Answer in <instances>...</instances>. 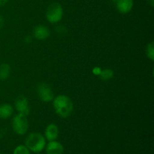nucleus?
<instances>
[{
	"label": "nucleus",
	"instance_id": "f257e3e1",
	"mask_svg": "<svg viewBox=\"0 0 154 154\" xmlns=\"http://www.w3.org/2000/svg\"><path fill=\"white\" fill-rule=\"evenodd\" d=\"M53 105L57 115L63 118H67L73 112V102L66 95H59L54 98L53 99Z\"/></svg>",
	"mask_w": 154,
	"mask_h": 154
},
{
	"label": "nucleus",
	"instance_id": "f03ea898",
	"mask_svg": "<svg viewBox=\"0 0 154 154\" xmlns=\"http://www.w3.org/2000/svg\"><path fill=\"white\" fill-rule=\"evenodd\" d=\"M25 145L30 151L38 153L45 149L46 138L42 134L38 132H32L26 138Z\"/></svg>",
	"mask_w": 154,
	"mask_h": 154
},
{
	"label": "nucleus",
	"instance_id": "7ed1b4c3",
	"mask_svg": "<svg viewBox=\"0 0 154 154\" xmlns=\"http://www.w3.org/2000/svg\"><path fill=\"white\" fill-rule=\"evenodd\" d=\"M63 17V8L58 2H53L48 7L46 11V18L51 23H58Z\"/></svg>",
	"mask_w": 154,
	"mask_h": 154
},
{
	"label": "nucleus",
	"instance_id": "20e7f679",
	"mask_svg": "<svg viewBox=\"0 0 154 154\" xmlns=\"http://www.w3.org/2000/svg\"><path fill=\"white\" fill-rule=\"evenodd\" d=\"M12 129L17 135H25L29 129V121L26 115L20 113L16 114L12 120Z\"/></svg>",
	"mask_w": 154,
	"mask_h": 154
},
{
	"label": "nucleus",
	"instance_id": "39448f33",
	"mask_svg": "<svg viewBox=\"0 0 154 154\" xmlns=\"http://www.w3.org/2000/svg\"><path fill=\"white\" fill-rule=\"evenodd\" d=\"M38 96L44 102H50L54 99V94L51 87L46 83H41L37 87Z\"/></svg>",
	"mask_w": 154,
	"mask_h": 154
},
{
	"label": "nucleus",
	"instance_id": "423d86ee",
	"mask_svg": "<svg viewBox=\"0 0 154 154\" xmlns=\"http://www.w3.org/2000/svg\"><path fill=\"white\" fill-rule=\"evenodd\" d=\"M14 106L20 114L28 115L29 114V106L28 99L23 96H19L15 99Z\"/></svg>",
	"mask_w": 154,
	"mask_h": 154
},
{
	"label": "nucleus",
	"instance_id": "0eeeda50",
	"mask_svg": "<svg viewBox=\"0 0 154 154\" xmlns=\"http://www.w3.org/2000/svg\"><path fill=\"white\" fill-rule=\"evenodd\" d=\"M47 154H63L64 147L59 141H49L45 147Z\"/></svg>",
	"mask_w": 154,
	"mask_h": 154
},
{
	"label": "nucleus",
	"instance_id": "6e6552de",
	"mask_svg": "<svg viewBox=\"0 0 154 154\" xmlns=\"http://www.w3.org/2000/svg\"><path fill=\"white\" fill-rule=\"evenodd\" d=\"M33 35L37 40L43 41L50 36V30L47 26L43 25L36 26L33 29Z\"/></svg>",
	"mask_w": 154,
	"mask_h": 154
},
{
	"label": "nucleus",
	"instance_id": "1a4fd4ad",
	"mask_svg": "<svg viewBox=\"0 0 154 154\" xmlns=\"http://www.w3.org/2000/svg\"><path fill=\"white\" fill-rule=\"evenodd\" d=\"M134 5L133 0H118L116 2V7L120 13L126 14L132 11Z\"/></svg>",
	"mask_w": 154,
	"mask_h": 154
},
{
	"label": "nucleus",
	"instance_id": "9d476101",
	"mask_svg": "<svg viewBox=\"0 0 154 154\" xmlns=\"http://www.w3.org/2000/svg\"><path fill=\"white\" fill-rule=\"evenodd\" d=\"M59 136V128L54 123L48 125L45 131V137L48 141H55Z\"/></svg>",
	"mask_w": 154,
	"mask_h": 154
},
{
	"label": "nucleus",
	"instance_id": "9b49d317",
	"mask_svg": "<svg viewBox=\"0 0 154 154\" xmlns=\"http://www.w3.org/2000/svg\"><path fill=\"white\" fill-rule=\"evenodd\" d=\"M14 108L11 105L7 103L0 105V119L6 120L13 114Z\"/></svg>",
	"mask_w": 154,
	"mask_h": 154
},
{
	"label": "nucleus",
	"instance_id": "f8f14e48",
	"mask_svg": "<svg viewBox=\"0 0 154 154\" xmlns=\"http://www.w3.org/2000/svg\"><path fill=\"white\" fill-rule=\"evenodd\" d=\"M11 75V67L8 63L0 64V80L5 81L8 79Z\"/></svg>",
	"mask_w": 154,
	"mask_h": 154
},
{
	"label": "nucleus",
	"instance_id": "ddd939ff",
	"mask_svg": "<svg viewBox=\"0 0 154 154\" xmlns=\"http://www.w3.org/2000/svg\"><path fill=\"white\" fill-rule=\"evenodd\" d=\"M114 71L112 69H104V70H102L100 75H99V77L103 81H108V80L111 79V78H114Z\"/></svg>",
	"mask_w": 154,
	"mask_h": 154
},
{
	"label": "nucleus",
	"instance_id": "4468645a",
	"mask_svg": "<svg viewBox=\"0 0 154 154\" xmlns=\"http://www.w3.org/2000/svg\"><path fill=\"white\" fill-rule=\"evenodd\" d=\"M146 55L151 61L154 60V42H151L146 47Z\"/></svg>",
	"mask_w": 154,
	"mask_h": 154
},
{
	"label": "nucleus",
	"instance_id": "2eb2a0df",
	"mask_svg": "<svg viewBox=\"0 0 154 154\" xmlns=\"http://www.w3.org/2000/svg\"><path fill=\"white\" fill-rule=\"evenodd\" d=\"M13 154H31V153L26 145H18L14 150Z\"/></svg>",
	"mask_w": 154,
	"mask_h": 154
},
{
	"label": "nucleus",
	"instance_id": "dca6fc26",
	"mask_svg": "<svg viewBox=\"0 0 154 154\" xmlns=\"http://www.w3.org/2000/svg\"><path fill=\"white\" fill-rule=\"evenodd\" d=\"M56 30H57V32L58 33H60V34H65L66 32V28L65 26H63L60 25L58 26L56 28Z\"/></svg>",
	"mask_w": 154,
	"mask_h": 154
},
{
	"label": "nucleus",
	"instance_id": "f3484780",
	"mask_svg": "<svg viewBox=\"0 0 154 154\" xmlns=\"http://www.w3.org/2000/svg\"><path fill=\"white\" fill-rule=\"evenodd\" d=\"M101 72H102V69H101L100 68H99V67L94 68V69H93V74H95V75H100Z\"/></svg>",
	"mask_w": 154,
	"mask_h": 154
},
{
	"label": "nucleus",
	"instance_id": "a211bd4d",
	"mask_svg": "<svg viewBox=\"0 0 154 154\" xmlns=\"http://www.w3.org/2000/svg\"><path fill=\"white\" fill-rule=\"evenodd\" d=\"M4 24H5V20L4 17L0 14V29H2V27L4 26Z\"/></svg>",
	"mask_w": 154,
	"mask_h": 154
},
{
	"label": "nucleus",
	"instance_id": "6ab92c4d",
	"mask_svg": "<svg viewBox=\"0 0 154 154\" xmlns=\"http://www.w3.org/2000/svg\"><path fill=\"white\" fill-rule=\"evenodd\" d=\"M24 41H25L26 43H30V42H32V38L30 36H26V37L25 38V39H24Z\"/></svg>",
	"mask_w": 154,
	"mask_h": 154
},
{
	"label": "nucleus",
	"instance_id": "aec40b11",
	"mask_svg": "<svg viewBox=\"0 0 154 154\" xmlns=\"http://www.w3.org/2000/svg\"><path fill=\"white\" fill-rule=\"evenodd\" d=\"M8 2V0H0V7L2 6H4L6 3Z\"/></svg>",
	"mask_w": 154,
	"mask_h": 154
},
{
	"label": "nucleus",
	"instance_id": "412c9836",
	"mask_svg": "<svg viewBox=\"0 0 154 154\" xmlns=\"http://www.w3.org/2000/svg\"><path fill=\"white\" fill-rule=\"evenodd\" d=\"M148 2H149V4L150 5V6H151V7H153V6H154V0H148Z\"/></svg>",
	"mask_w": 154,
	"mask_h": 154
},
{
	"label": "nucleus",
	"instance_id": "4be33fe9",
	"mask_svg": "<svg viewBox=\"0 0 154 154\" xmlns=\"http://www.w3.org/2000/svg\"><path fill=\"white\" fill-rule=\"evenodd\" d=\"M112 1H113V2H114V3H116V2H117V1H118V0H112Z\"/></svg>",
	"mask_w": 154,
	"mask_h": 154
},
{
	"label": "nucleus",
	"instance_id": "5701e85b",
	"mask_svg": "<svg viewBox=\"0 0 154 154\" xmlns=\"http://www.w3.org/2000/svg\"><path fill=\"white\" fill-rule=\"evenodd\" d=\"M37 154H42V153H37Z\"/></svg>",
	"mask_w": 154,
	"mask_h": 154
},
{
	"label": "nucleus",
	"instance_id": "b1692460",
	"mask_svg": "<svg viewBox=\"0 0 154 154\" xmlns=\"http://www.w3.org/2000/svg\"><path fill=\"white\" fill-rule=\"evenodd\" d=\"M0 154H2V153H0Z\"/></svg>",
	"mask_w": 154,
	"mask_h": 154
}]
</instances>
